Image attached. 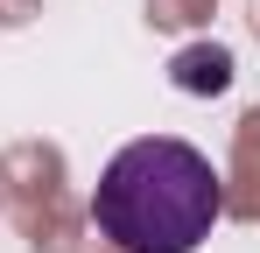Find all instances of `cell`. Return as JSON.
<instances>
[{
  "label": "cell",
  "instance_id": "6da1fadb",
  "mask_svg": "<svg viewBox=\"0 0 260 253\" xmlns=\"http://www.w3.org/2000/svg\"><path fill=\"white\" fill-rule=\"evenodd\" d=\"M218 204L225 197H218L211 155H197L190 141H169V134H148L99 169L91 225L120 253H190L211 239Z\"/></svg>",
  "mask_w": 260,
  "mask_h": 253
},
{
  "label": "cell",
  "instance_id": "7a4b0ae2",
  "mask_svg": "<svg viewBox=\"0 0 260 253\" xmlns=\"http://www.w3.org/2000/svg\"><path fill=\"white\" fill-rule=\"evenodd\" d=\"M169 84H176V91H190V99H211V91L232 84V56H225L218 42H190V49L169 64Z\"/></svg>",
  "mask_w": 260,
  "mask_h": 253
}]
</instances>
